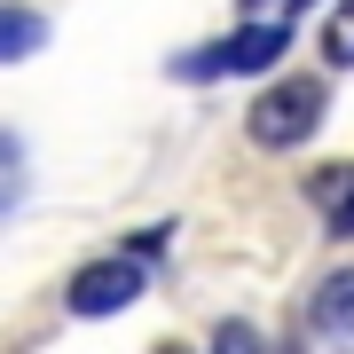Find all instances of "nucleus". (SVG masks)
I'll use <instances>...</instances> for the list:
<instances>
[{
  "label": "nucleus",
  "mask_w": 354,
  "mask_h": 354,
  "mask_svg": "<svg viewBox=\"0 0 354 354\" xmlns=\"http://www.w3.org/2000/svg\"><path fill=\"white\" fill-rule=\"evenodd\" d=\"M283 48H291V32L276 24V16H268V24H244V32H228L221 48H205V55H181V79H221V71H268V64H283Z\"/></svg>",
  "instance_id": "nucleus-2"
},
{
  "label": "nucleus",
  "mask_w": 354,
  "mask_h": 354,
  "mask_svg": "<svg viewBox=\"0 0 354 354\" xmlns=\"http://www.w3.org/2000/svg\"><path fill=\"white\" fill-rule=\"evenodd\" d=\"M323 79H276L268 95H252V111H244V134L260 142V150H299L307 134L323 127Z\"/></svg>",
  "instance_id": "nucleus-1"
},
{
  "label": "nucleus",
  "mask_w": 354,
  "mask_h": 354,
  "mask_svg": "<svg viewBox=\"0 0 354 354\" xmlns=\"http://www.w3.org/2000/svg\"><path fill=\"white\" fill-rule=\"evenodd\" d=\"M307 323L323 330L330 346H354V268H339V276H323L315 307H307Z\"/></svg>",
  "instance_id": "nucleus-4"
},
{
  "label": "nucleus",
  "mask_w": 354,
  "mask_h": 354,
  "mask_svg": "<svg viewBox=\"0 0 354 354\" xmlns=\"http://www.w3.org/2000/svg\"><path fill=\"white\" fill-rule=\"evenodd\" d=\"M323 64H330V71L354 64V0H339V8H330V24H323Z\"/></svg>",
  "instance_id": "nucleus-6"
},
{
  "label": "nucleus",
  "mask_w": 354,
  "mask_h": 354,
  "mask_svg": "<svg viewBox=\"0 0 354 354\" xmlns=\"http://www.w3.org/2000/svg\"><path fill=\"white\" fill-rule=\"evenodd\" d=\"M205 354H268V346H260V330H252V323H221Z\"/></svg>",
  "instance_id": "nucleus-7"
},
{
  "label": "nucleus",
  "mask_w": 354,
  "mask_h": 354,
  "mask_svg": "<svg viewBox=\"0 0 354 354\" xmlns=\"http://www.w3.org/2000/svg\"><path fill=\"white\" fill-rule=\"evenodd\" d=\"M48 48V16L39 8H0V64H24Z\"/></svg>",
  "instance_id": "nucleus-5"
},
{
  "label": "nucleus",
  "mask_w": 354,
  "mask_h": 354,
  "mask_svg": "<svg viewBox=\"0 0 354 354\" xmlns=\"http://www.w3.org/2000/svg\"><path fill=\"white\" fill-rule=\"evenodd\" d=\"M252 8H260V0H252ZM283 8H307V0H283Z\"/></svg>",
  "instance_id": "nucleus-9"
},
{
  "label": "nucleus",
  "mask_w": 354,
  "mask_h": 354,
  "mask_svg": "<svg viewBox=\"0 0 354 354\" xmlns=\"http://www.w3.org/2000/svg\"><path fill=\"white\" fill-rule=\"evenodd\" d=\"M330 236H354V197L339 205V213H330Z\"/></svg>",
  "instance_id": "nucleus-8"
},
{
  "label": "nucleus",
  "mask_w": 354,
  "mask_h": 354,
  "mask_svg": "<svg viewBox=\"0 0 354 354\" xmlns=\"http://www.w3.org/2000/svg\"><path fill=\"white\" fill-rule=\"evenodd\" d=\"M142 283H150V276H142L134 252H118V260H87V268L64 283V307H71V315H118V307L142 299Z\"/></svg>",
  "instance_id": "nucleus-3"
},
{
  "label": "nucleus",
  "mask_w": 354,
  "mask_h": 354,
  "mask_svg": "<svg viewBox=\"0 0 354 354\" xmlns=\"http://www.w3.org/2000/svg\"><path fill=\"white\" fill-rule=\"evenodd\" d=\"M158 354H181V346H158Z\"/></svg>",
  "instance_id": "nucleus-10"
}]
</instances>
